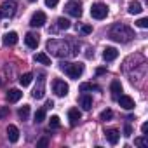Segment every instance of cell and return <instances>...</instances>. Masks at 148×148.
Segmentation results:
<instances>
[{
    "instance_id": "obj_41",
    "label": "cell",
    "mask_w": 148,
    "mask_h": 148,
    "mask_svg": "<svg viewBox=\"0 0 148 148\" xmlns=\"http://www.w3.org/2000/svg\"><path fill=\"white\" fill-rule=\"evenodd\" d=\"M0 18H2V12H0Z\"/></svg>"
},
{
    "instance_id": "obj_11",
    "label": "cell",
    "mask_w": 148,
    "mask_h": 148,
    "mask_svg": "<svg viewBox=\"0 0 148 148\" xmlns=\"http://www.w3.org/2000/svg\"><path fill=\"white\" fill-rule=\"evenodd\" d=\"M38 42H40V40H38V35H37V33H32V32H30V33L25 35V44H26L30 49H37V47H38Z\"/></svg>"
},
{
    "instance_id": "obj_31",
    "label": "cell",
    "mask_w": 148,
    "mask_h": 148,
    "mask_svg": "<svg viewBox=\"0 0 148 148\" xmlns=\"http://www.w3.org/2000/svg\"><path fill=\"white\" fill-rule=\"evenodd\" d=\"M134 145H138V146H148V141L145 138H136L134 139Z\"/></svg>"
},
{
    "instance_id": "obj_32",
    "label": "cell",
    "mask_w": 148,
    "mask_h": 148,
    "mask_svg": "<svg viewBox=\"0 0 148 148\" xmlns=\"http://www.w3.org/2000/svg\"><path fill=\"white\" fill-rule=\"evenodd\" d=\"M82 33H86V35L92 33V26H91V25H84V26H82Z\"/></svg>"
},
{
    "instance_id": "obj_25",
    "label": "cell",
    "mask_w": 148,
    "mask_h": 148,
    "mask_svg": "<svg viewBox=\"0 0 148 148\" xmlns=\"http://www.w3.org/2000/svg\"><path fill=\"white\" fill-rule=\"evenodd\" d=\"M143 9H141V4L139 2H132L131 5H129V14H139Z\"/></svg>"
},
{
    "instance_id": "obj_17",
    "label": "cell",
    "mask_w": 148,
    "mask_h": 148,
    "mask_svg": "<svg viewBox=\"0 0 148 148\" xmlns=\"http://www.w3.org/2000/svg\"><path fill=\"white\" fill-rule=\"evenodd\" d=\"M7 138H9V141H11V143H16V141L19 139V129H18L16 125H12V124H11V125L7 127Z\"/></svg>"
},
{
    "instance_id": "obj_36",
    "label": "cell",
    "mask_w": 148,
    "mask_h": 148,
    "mask_svg": "<svg viewBox=\"0 0 148 148\" xmlns=\"http://www.w3.org/2000/svg\"><path fill=\"white\" fill-rule=\"evenodd\" d=\"M141 131H143V134H146V131H148V124H146V122L141 125Z\"/></svg>"
},
{
    "instance_id": "obj_38",
    "label": "cell",
    "mask_w": 148,
    "mask_h": 148,
    "mask_svg": "<svg viewBox=\"0 0 148 148\" xmlns=\"http://www.w3.org/2000/svg\"><path fill=\"white\" fill-rule=\"evenodd\" d=\"M52 106H54L52 101H47V103H45V110H47V108H52Z\"/></svg>"
},
{
    "instance_id": "obj_8",
    "label": "cell",
    "mask_w": 148,
    "mask_h": 148,
    "mask_svg": "<svg viewBox=\"0 0 148 148\" xmlns=\"http://www.w3.org/2000/svg\"><path fill=\"white\" fill-rule=\"evenodd\" d=\"M45 21H47L45 12L37 11V12L32 16V19H30V26H33V28H40V26H44V25H45Z\"/></svg>"
},
{
    "instance_id": "obj_7",
    "label": "cell",
    "mask_w": 148,
    "mask_h": 148,
    "mask_svg": "<svg viewBox=\"0 0 148 148\" xmlns=\"http://www.w3.org/2000/svg\"><path fill=\"white\" fill-rule=\"evenodd\" d=\"M16 9H18V4L12 2V0H9V2H4L2 5H0V12H2L4 18H12L16 14Z\"/></svg>"
},
{
    "instance_id": "obj_14",
    "label": "cell",
    "mask_w": 148,
    "mask_h": 148,
    "mask_svg": "<svg viewBox=\"0 0 148 148\" xmlns=\"http://www.w3.org/2000/svg\"><path fill=\"white\" fill-rule=\"evenodd\" d=\"M105 136H106V139L110 141V145H117L119 139H120V132H119L117 129H106V131H105Z\"/></svg>"
},
{
    "instance_id": "obj_12",
    "label": "cell",
    "mask_w": 148,
    "mask_h": 148,
    "mask_svg": "<svg viewBox=\"0 0 148 148\" xmlns=\"http://www.w3.org/2000/svg\"><path fill=\"white\" fill-rule=\"evenodd\" d=\"M44 75H40V79H38V86L33 89V92H32V96L35 98V99H42L44 98V94H45V89H44Z\"/></svg>"
},
{
    "instance_id": "obj_3",
    "label": "cell",
    "mask_w": 148,
    "mask_h": 148,
    "mask_svg": "<svg viewBox=\"0 0 148 148\" xmlns=\"http://www.w3.org/2000/svg\"><path fill=\"white\" fill-rule=\"evenodd\" d=\"M59 68H61V71L66 73L70 79H79L82 73H84V64L82 63H64L63 61L59 64Z\"/></svg>"
},
{
    "instance_id": "obj_13",
    "label": "cell",
    "mask_w": 148,
    "mask_h": 148,
    "mask_svg": "<svg viewBox=\"0 0 148 148\" xmlns=\"http://www.w3.org/2000/svg\"><path fill=\"white\" fill-rule=\"evenodd\" d=\"M5 98H7L9 103H18V101L23 98V92H21L19 89H9L7 94H5Z\"/></svg>"
},
{
    "instance_id": "obj_28",
    "label": "cell",
    "mask_w": 148,
    "mask_h": 148,
    "mask_svg": "<svg viewBox=\"0 0 148 148\" xmlns=\"http://www.w3.org/2000/svg\"><path fill=\"white\" fill-rule=\"evenodd\" d=\"M49 125H51V127H54V129H58V127L61 125V122H59V117H58V115H52V117L49 119Z\"/></svg>"
},
{
    "instance_id": "obj_10",
    "label": "cell",
    "mask_w": 148,
    "mask_h": 148,
    "mask_svg": "<svg viewBox=\"0 0 148 148\" xmlns=\"http://www.w3.org/2000/svg\"><path fill=\"white\" fill-rule=\"evenodd\" d=\"M80 117H82V113H80L79 108H70V110H68V120H70V125H71V127H75V125L79 124Z\"/></svg>"
},
{
    "instance_id": "obj_19",
    "label": "cell",
    "mask_w": 148,
    "mask_h": 148,
    "mask_svg": "<svg viewBox=\"0 0 148 148\" xmlns=\"http://www.w3.org/2000/svg\"><path fill=\"white\" fill-rule=\"evenodd\" d=\"M80 106H82L84 110H91V106H92V98H91L89 94H82V96H80Z\"/></svg>"
},
{
    "instance_id": "obj_35",
    "label": "cell",
    "mask_w": 148,
    "mask_h": 148,
    "mask_svg": "<svg viewBox=\"0 0 148 148\" xmlns=\"http://www.w3.org/2000/svg\"><path fill=\"white\" fill-rule=\"evenodd\" d=\"M58 2H59V0H45V5L47 7H56Z\"/></svg>"
},
{
    "instance_id": "obj_16",
    "label": "cell",
    "mask_w": 148,
    "mask_h": 148,
    "mask_svg": "<svg viewBox=\"0 0 148 148\" xmlns=\"http://www.w3.org/2000/svg\"><path fill=\"white\" fill-rule=\"evenodd\" d=\"M117 56H119V51L115 47H106L103 51V59L105 61H113V59H117Z\"/></svg>"
},
{
    "instance_id": "obj_20",
    "label": "cell",
    "mask_w": 148,
    "mask_h": 148,
    "mask_svg": "<svg viewBox=\"0 0 148 148\" xmlns=\"http://www.w3.org/2000/svg\"><path fill=\"white\" fill-rule=\"evenodd\" d=\"M33 59H35L37 63H40V64H51V58H49L45 52H37Z\"/></svg>"
},
{
    "instance_id": "obj_6",
    "label": "cell",
    "mask_w": 148,
    "mask_h": 148,
    "mask_svg": "<svg viewBox=\"0 0 148 148\" xmlns=\"http://www.w3.org/2000/svg\"><path fill=\"white\" fill-rule=\"evenodd\" d=\"M64 11L73 18H80L82 16V4L77 2V0H70V2H66V5H64Z\"/></svg>"
},
{
    "instance_id": "obj_24",
    "label": "cell",
    "mask_w": 148,
    "mask_h": 148,
    "mask_svg": "<svg viewBox=\"0 0 148 148\" xmlns=\"http://www.w3.org/2000/svg\"><path fill=\"white\" fill-rule=\"evenodd\" d=\"M45 120V108H40L35 112V124H40Z\"/></svg>"
},
{
    "instance_id": "obj_39",
    "label": "cell",
    "mask_w": 148,
    "mask_h": 148,
    "mask_svg": "<svg viewBox=\"0 0 148 148\" xmlns=\"http://www.w3.org/2000/svg\"><path fill=\"white\" fill-rule=\"evenodd\" d=\"M30 2H37V0H30Z\"/></svg>"
},
{
    "instance_id": "obj_5",
    "label": "cell",
    "mask_w": 148,
    "mask_h": 148,
    "mask_svg": "<svg viewBox=\"0 0 148 148\" xmlns=\"http://www.w3.org/2000/svg\"><path fill=\"white\" fill-rule=\"evenodd\" d=\"M68 91H70V87H68V84H66L64 80H59V79H54V80H52V92H54L56 96L64 98V96L68 94Z\"/></svg>"
},
{
    "instance_id": "obj_23",
    "label": "cell",
    "mask_w": 148,
    "mask_h": 148,
    "mask_svg": "<svg viewBox=\"0 0 148 148\" xmlns=\"http://www.w3.org/2000/svg\"><path fill=\"white\" fill-rule=\"evenodd\" d=\"M18 115H19V119H21V120H26V119H28V115H30V106H28V105H23V106L18 110Z\"/></svg>"
},
{
    "instance_id": "obj_4",
    "label": "cell",
    "mask_w": 148,
    "mask_h": 148,
    "mask_svg": "<svg viewBox=\"0 0 148 148\" xmlns=\"http://www.w3.org/2000/svg\"><path fill=\"white\" fill-rule=\"evenodd\" d=\"M91 16H92L94 19H105V18L108 16V5H106V4H101V2L92 4V7H91Z\"/></svg>"
},
{
    "instance_id": "obj_15",
    "label": "cell",
    "mask_w": 148,
    "mask_h": 148,
    "mask_svg": "<svg viewBox=\"0 0 148 148\" xmlns=\"http://www.w3.org/2000/svg\"><path fill=\"white\" fill-rule=\"evenodd\" d=\"M18 44V33L16 32H7L4 35V45H16Z\"/></svg>"
},
{
    "instance_id": "obj_27",
    "label": "cell",
    "mask_w": 148,
    "mask_h": 148,
    "mask_svg": "<svg viewBox=\"0 0 148 148\" xmlns=\"http://www.w3.org/2000/svg\"><path fill=\"white\" fill-rule=\"evenodd\" d=\"M112 117H113V112L112 110H105V112H101V115H99V120H112Z\"/></svg>"
},
{
    "instance_id": "obj_18",
    "label": "cell",
    "mask_w": 148,
    "mask_h": 148,
    "mask_svg": "<svg viewBox=\"0 0 148 148\" xmlns=\"http://www.w3.org/2000/svg\"><path fill=\"white\" fill-rule=\"evenodd\" d=\"M110 91H112V96L117 99V98L120 96V92H122V84H120L119 80H113L112 86H110Z\"/></svg>"
},
{
    "instance_id": "obj_1",
    "label": "cell",
    "mask_w": 148,
    "mask_h": 148,
    "mask_svg": "<svg viewBox=\"0 0 148 148\" xmlns=\"http://www.w3.org/2000/svg\"><path fill=\"white\" fill-rule=\"evenodd\" d=\"M47 51L56 58H73L79 54V44L73 40H63V38H52L47 42Z\"/></svg>"
},
{
    "instance_id": "obj_30",
    "label": "cell",
    "mask_w": 148,
    "mask_h": 148,
    "mask_svg": "<svg viewBox=\"0 0 148 148\" xmlns=\"http://www.w3.org/2000/svg\"><path fill=\"white\" fill-rule=\"evenodd\" d=\"M136 25H138L139 28H148V19H146V18H141V19L136 21Z\"/></svg>"
},
{
    "instance_id": "obj_40",
    "label": "cell",
    "mask_w": 148,
    "mask_h": 148,
    "mask_svg": "<svg viewBox=\"0 0 148 148\" xmlns=\"http://www.w3.org/2000/svg\"><path fill=\"white\" fill-rule=\"evenodd\" d=\"M0 86H2V80H0Z\"/></svg>"
},
{
    "instance_id": "obj_33",
    "label": "cell",
    "mask_w": 148,
    "mask_h": 148,
    "mask_svg": "<svg viewBox=\"0 0 148 148\" xmlns=\"http://www.w3.org/2000/svg\"><path fill=\"white\" fill-rule=\"evenodd\" d=\"M131 134H132V127H131V125H129V124H127V125H125V127H124V136H127V138H129V136H131Z\"/></svg>"
},
{
    "instance_id": "obj_21",
    "label": "cell",
    "mask_w": 148,
    "mask_h": 148,
    "mask_svg": "<svg viewBox=\"0 0 148 148\" xmlns=\"http://www.w3.org/2000/svg\"><path fill=\"white\" fill-rule=\"evenodd\" d=\"M80 91H82V92H86V91H101V87L96 86V84H92V82H84V84L80 86Z\"/></svg>"
},
{
    "instance_id": "obj_29",
    "label": "cell",
    "mask_w": 148,
    "mask_h": 148,
    "mask_svg": "<svg viewBox=\"0 0 148 148\" xmlns=\"http://www.w3.org/2000/svg\"><path fill=\"white\" fill-rule=\"evenodd\" d=\"M9 117V106H0V119Z\"/></svg>"
},
{
    "instance_id": "obj_9",
    "label": "cell",
    "mask_w": 148,
    "mask_h": 148,
    "mask_svg": "<svg viewBox=\"0 0 148 148\" xmlns=\"http://www.w3.org/2000/svg\"><path fill=\"white\" fill-rule=\"evenodd\" d=\"M117 101H119V105H120L124 110H132V108H134V99H132L131 96L120 94V96L117 98Z\"/></svg>"
},
{
    "instance_id": "obj_26",
    "label": "cell",
    "mask_w": 148,
    "mask_h": 148,
    "mask_svg": "<svg viewBox=\"0 0 148 148\" xmlns=\"http://www.w3.org/2000/svg\"><path fill=\"white\" fill-rule=\"evenodd\" d=\"M71 25H70V21L66 19V18H58V28L59 30H68Z\"/></svg>"
},
{
    "instance_id": "obj_34",
    "label": "cell",
    "mask_w": 148,
    "mask_h": 148,
    "mask_svg": "<svg viewBox=\"0 0 148 148\" xmlns=\"http://www.w3.org/2000/svg\"><path fill=\"white\" fill-rule=\"evenodd\" d=\"M47 145H49V139H47V138H42V139L37 143V146H40V148H44V146H47Z\"/></svg>"
},
{
    "instance_id": "obj_22",
    "label": "cell",
    "mask_w": 148,
    "mask_h": 148,
    "mask_svg": "<svg viewBox=\"0 0 148 148\" xmlns=\"http://www.w3.org/2000/svg\"><path fill=\"white\" fill-rule=\"evenodd\" d=\"M32 80H33V75H32V73H23V75L19 77V84H21L23 87L30 86V84H32Z\"/></svg>"
},
{
    "instance_id": "obj_37",
    "label": "cell",
    "mask_w": 148,
    "mask_h": 148,
    "mask_svg": "<svg viewBox=\"0 0 148 148\" xmlns=\"http://www.w3.org/2000/svg\"><path fill=\"white\" fill-rule=\"evenodd\" d=\"M105 71H106V68H98V70H96V73H98V75H103Z\"/></svg>"
},
{
    "instance_id": "obj_2",
    "label": "cell",
    "mask_w": 148,
    "mask_h": 148,
    "mask_svg": "<svg viewBox=\"0 0 148 148\" xmlns=\"http://www.w3.org/2000/svg\"><path fill=\"white\" fill-rule=\"evenodd\" d=\"M108 37L113 40V42H119V44H127L134 38V32L131 26L124 25V23H115L110 32H108Z\"/></svg>"
}]
</instances>
